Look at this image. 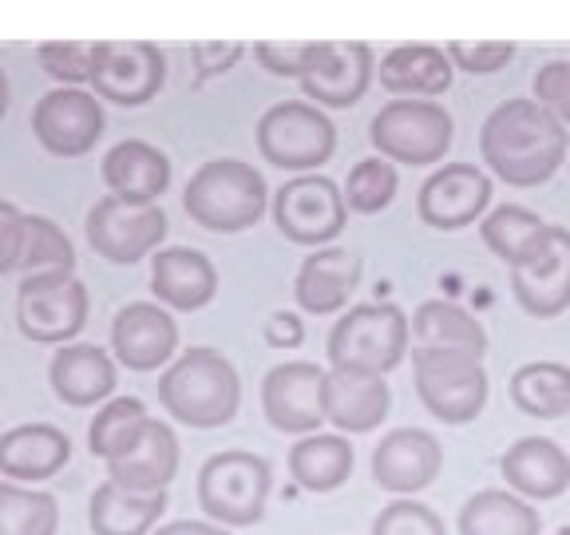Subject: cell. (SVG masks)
I'll return each instance as SVG.
<instances>
[{
    "label": "cell",
    "instance_id": "1",
    "mask_svg": "<svg viewBox=\"0 0 570 535\" xmlns=\"http://www.w3.org/2000/svg\"><path fill=\"white\" fill-rule=\"evenodd\" d=\"M480 155L508 187H539L567 163L570 135L534 99H503L480 127Z\"/></svg>",
    "mask_w": 570,
    "mask_h": 535
},
{
    "label": "cell",
    "instance_id": "2",
    "mask_svg": "<svg viewBox=\"0 0 570 535\" xmlns=\"http://www.w3.org/2000/svg\"><path fill=\"white\" fill-rule=\"evenodd\" d=\"M159 401L178 425L187 428H223L238 417L242 381L226 353L210 346H195L170 361L159 377Z\"/></svg>",
    "mask_w": 570,
    "mask_h": 535
},
{
    "label": "cell",
    "instance_id": "3",
    "mask_svg": "<svg viewBox=\"0 0 570 535\" xmlns=\"http://www.w3.org/2000/svg\"><path fill=\"white\" fill-rule=\"evenodd\" d=\"M409 338H412V321L401 305L361 302V305H348L333 321L330 341H325V357H330V366L341 369V373L389 377L409 357Z\"/></svg>",
    "mask_w": 570,
    "mask_h": 535
},
{
    "label": "cell",
    "instance_id": "4",
    "mask_svg": "<svg viewBox=\"0 0 570 535\" xmlns=\"http://www.w3.org/2000/svg\"><path fill=\"white\" fill-rule=\"evenodd\" d=\"M183 211L203 231H249L266 214V178L242 159H210L190 175L187 191H183Z\"/></svg>",
    "mask_w": 570,
    "mask_h": 535
},
{
    "label": "cell",
    "instance_id": "5",
    "mask_svg": "<svg viewBox=\"0 0 570 535\" xmlns=\"http://www.w3.org/2000/svg\"><path fill=\"white\" fill-rule=\"evenodd\" d=\"M274 488V468L266 456L246 448H223L198 468L195 496L206 519L223 527H254L262 524Z\"/></svg>",
    "mask_w": 570,
    "mask_h": 535
},
{
    "label": "cell",
    "instance_id": "6",
    "mask_svg": "<svg viewBox=\"0 0 570 535\" xmlns=\"http://www.w3.org/2000/svg\"><path fill=\"white\" fill-rule=\"evenodd\" d=\"M412 385L428 412L444 425H472L488 405V369L468 349H412Z\"/></svg>",
    "mask_w": 570,
    "mask_h": 535
},
{
    "label": "cell",
    "instance_id": "7",
    "mask_svg": "<svg viewBox=\"0 0 570 535\" xmlns=\"http://www.w3.org/2000/svg\"><path fill=\"white\" fill-rule=\"evenodd\" d=\"M455 124L436 99H389L368 124V139L381 159L409 163H440L452 147Z\"/></svg>",
    "mask_w": 570,
    "mask_h": 535
},
{
    "label": "cell",
    "instance_id": "8",
    "mask_svg": "<svg viewBox=\"0 0 570 535\" xmlns=\"http://www.w3.org/2000/svg\"><path fill=\"white\" fill-rule=\"evenodd\" d=\"M258 152L274 167L313 171L337 152V127L309 99H282L258 119Z\"/></svg>",
    "mask_w": 570,
    "mask_h": 535
},
{
    "label": "cell",
    "instance_id": "9",
    "mask_svg": "<svg viewBox=\"0 0 570 535\" xmlns=\"http://www.w3.org/2000/svg\"><path fill=\"white\" fill-rule=\"evenodd\" d=\"M17 325L32 346H68L88 325V285L71 274H28L17 290Z\"/></svg>",
    "mask_w": 570,
    "mask_h": 535
},
{
    "label": "cell",
    "instance_id": "10",
    "mask_svg": "<svg viewBox=\"0 0 570 535\" xmlns=\"http://www.w3.org/2000/svg\"><path fill=\"white\" fill-rule=\"evenodd\" d=\"M170 223L159 203H127L119 195L96 198L88 211V242L99 259L131 266V262L147 259L163 239H167Z\"/></svg>",
    "mask_w": 570,
    "mask_h": 535
},
{
    "label": "cell",
    "instance_id": "11",
    "mask_svg": "<svg viewBox=\"0 0 570 535\" xmlns=\"http://www.w3.org/2000/svg\"><path fill=\"white\" fill-rule=\"evenodd\" d=\"M274 223L297 246H330L348 223L345 195L325 175H297L274 195Z\"/></svg>",
    "mask_w": 570,
    "mask_h": 535
},
{
    "label": "cell",
    "instance_id": "12",
    "mask_svg": "<svg viewBox=\"0 0 570 535\" xmlns=\"http://www.w3.org/2000/svg\"><path fill=\"white\" fill-rule=\"evenodd\" d=\"M167 80V60L151 40H99L91 64V91L119 107L151 104Z\"/></svg>",
    "mask_w": 570,
    "mask_h": 535
},
{
    "label": "cell",
    "instance_id": "13",
    "mask_svg": "<svg viewBox=\"0 0 570 535\" xmlns=\"http://www.w3.org/2000/svg\"><path fill=\"white\" fill-rule=\"evenodd\" d=\"M107 119L99 96L88 88H56L45 91L32 107V135L48 155L60 159H80L104 135Z\"/></svg>",
    "mask_w": 570,
    "mask_h": 535
},
{
    "label": "cell",
    "instance_id": "14",
    "mask_svg": "<svg viewBox=\"0 0 570 535\" xmlns=\"http://www.w3.org/2000/svg\"><path fill=\"white\" fill-rule=\"evenodd\" d=\"M262 412L285 437H309L325 425V369L317 361H285L262 377Z\"/></svg>",
    "mask_w": 570,
    "mask_h": 535
},
{
    "label": "cell",
    "instance_id": "15",
    "mask_svg": "<svg viewBox=\"0 0 570 535\" xmlns=\"http://www.w3.org/2000/svg\"><path fill=\"white\" fill-rule=\"evenodd\" d=\"M373 48L365 40H317L302 71V91L317 107H353L373 84Z\"/></svg>",
    "mask_w": 570,
    "mask_h": 535
},
{
    "label": "cell",
    "instance_id": "16",
    "mask_svg": "<svg viewBox=\"0 0 570 535\" xmlns=\"http://www.w3.org/2000/svg\"><path fill=\"white\" fill-rule=\"evenodd\" d=\"M491 203V178L475 163H444L424 178L416 214L432 231H463L483 218Z\"/></svg>",
    "mask_w": 570,
    "mask_h": 535
},
{
    "label": "cell",
    "instance_id": "17",
    "mask_svg": "<svg viewBox=\"0 0 570 535\" xmlns=\"http://www.w3.org/2000/svg\"><path fill=\"white\" fill-rule=\"evenodd\" d=\"M444 468V445L428 428H392L373 448V484L392 496L432 488Z\"/></svg>",
    "mask_w": 570,
    "mask_h": 535
},
{
    "label": "cell",
    "instance_id": "18",
    "mask_svg": "<svg viewBox=\"0 0 570 535\" xmlns=\"http://www.w3.org/2000/svg\"><path fill=\"white\" fill-rule=\"evenodd\" d=\"M178 437L175 428L159 417H147L135 437L119 448L116 456H107V480H116L127 492H167V484L178 476Z\"/></svg>",
    "mask_w": 570,
    "mask_h": 535
},
{
    "label": "cell",
    "instance_id": "19",
    "mask_svg": "<svg viewBox=\"0 0 570 535\" xmlns=\"http://www.w3.org/2000/svg\"><path fill=\"white\" fill-rule=\"evenodd\" d=\"M178 325L159 302H127L111 321V357L131 373H155L175 357Z\"/></svg>",
    "mask_w": 570,
    "mask_h": 535
},
{
    "label": "cell",
    "instance_id": "20",
    "mask_svg": "<svg viewBox=\"0 0 570 535\" xmlns=\"http://www.w3.org/2000/svg\"><path fill=\"white\" fill-rule=\"evenodd\" d=\"M119 381L116 357L104 346H88V341H68L52 353L48 366V385L71 409H96V405L111 401Z\"/></svg>",
    "mask_w": 570,
    "mask_h": 535
},
{
    "label": "cell",
    "instance_id": "21",
    "mask_svg": "<svg viewBox=\"0 0 570 535\" xmlns=\"http://www.w3.org/2000/svg\"><path fill=\"white\" fill-rule=\"evenodd\" d=\"M499 473L515 496L531 499V504H551L570 488V453L559 440L519 437L499 456Z\"/></svg>",
    "mask_w": 570,
    "mask_h": 535
},
{
    "label": "cell",
    "instance_id": "22",
    "mask_svg": "<svg viewBox=\"0 0 570 535\" xmlns=\"http://www.w3.org/2000/svg\"><path fill=\"white\" fill-rule=\"evenodd\" d=\"M365 262L345 246H317L305 254L294 278V298L305 313H341L361 285Z\"/></svg>",
    "mask_w": 570,
    "mask_h": 535
},
{
    "label": "cell",
    "instance_id": "23",
    "mask_svg": "<svg viewBox=\"0 0 570 535\" xmlns=\"http://www.w3.org/2000/svg\"><path fill=\"white\" fill-rule=\"evenodd\" d=\"M71 460V437L48 420H28L0 432V476L17 484H40L63 473Z\"/></svg>",
    "mask_w": 570,
    "mask_h": 535
},
{
    "label": "cell",
    "instance_id": "24",
    "mask_svg": "<svg viewBox=\"0 0 570 535\" xmlns=\"http://www.w3.org/2000/svg\"><path fill=\"white\" fill-rule=\"evenodd\" d=\"M392 409V392L384 377L368 373H341L330 369L325 373V420H330L337 432L348 437H365L384 425Z\"/></svg>",
    "mask_w": 570,
    "mask_h": 535
},
{
    "label": "cell",
    "instance_id": "25",
    "mask_svg": "<svg viewBox=\"0 0 570 535\" xmlns=\"http://www.w3.org/2000/svg\"><path fill=\"white\" fill-rule=\"evenodd\" d=\"M151 294L159 305L178 313L203 310L218 294V270L206 259L203 250L190 246H170L159 250L151 259Z\"/></svg>",
    "mask_w": 570,
    "mask_h": 535
},
{
    "label": "cell",
    "instance_id": "26",
    "mask_svg": "<svg viewBox=\"0 0 570 535\" xmlns=\"http://www.w3.org/2000/svg\"><path fill=\"white\" fill-rule=\"evenodd\" d=\"M104 187L107 195H119L127 203H159L170 187V159L147 139H119L104 155Z\"/></svg>",
    "mask_w": 570,
    "mask_h": 535
},
{
    "label": "cell",
    "instance_id": "27",
    "mask_svg": "<svg viewBox=\"0 0 570 535\" xmlns=\"http://www.w3.org/2000/svg\"><path fill=\"white\" fill-rule=\"evenodd\" d=\"M511 294L531 318H559L570 305V231L554 226V239L539 262L511 270Z\"/></svg>",
    "mask_w": 570,
    "mask_h": 535
},
{
    "label": "cell",
    "instance_id": "28",
    "mask_svg": "<svg viewBox=\"0 0 570 535\" xmlns=\"http://www.w3.org/2000/svg\"><path fill=\"white\" fill-rule=\"evenodd\" d=\"M480 239L488 242V250L499 262H508V270H523L547 254L554 239V223H547L519 203H503L480 218Z\"/></svg>",
    "mask_w": 570,
    "mask_h": 535
},
{
    "label": "cell",
    "instance_id": "29",
    "mask_svg": "<svg viewBox=\"0 0 570 535\" xmlns=\"http://www.w3.org/2000/svg\"><path fill=\"white\" fill-rule=\"evenodd\" d=\"M376 76L396 99H432L452 88V60L436 45H396L384 52Z\"/></svg>",
    "mask_w": 570,
    "mask_h": 535
},
{
    "label": "cell",
    "instance_id": "30",
    "mask_svg": "<svg viewBox=\"0 0 570 535\" xmlns=\"http://www.w3.org/2000/svg\"><path fill=\"white\" fill-rule=\"evenodd\" d=\"M167 512V492H127L116 480L96 484L88 524L96 535H151Z\"/></svg>",
    "mask_w": 570,
    "mask_h": 535
},
{
    "label": "cell",
    "instance_id": "31",
    "mask_svg": "<svg viewBox=\"0 0 570 535\" xmlns=\"http://www.w3.org/2000/svg\"><path fill=\"white\" fill-rule=\"evenodd\" d=\"M460 535H543V516L511 488H480L463 499Z\"/></svg>",
    "mask_w": 570,
    "mask_h": 535
},
{
    "label": "cell",
    "instance_id": "32",
    "mask_svg": "<svg viewBox=\"0 0 570 535\" xmlns=\"http://www.w3.org/2000/svg\"><path fill=\"white\" fill-rule=\"evenodd\" d=\"M353 460V440H345V432H309L289 448V476L297 480V488L325 496L348 484Z\"/></svg>",
    "mask_w": 570,
    "mask_h": 535
},
{
    "label": "cell",
    "instance_id": "33",
    "mask_svg": "<svg viewBox=\"0 0 570 535\" xmlns=\"http://www.w3.org/2000/svg\"><path fill=\"white\" fill-rule=\"evenodd\" d=\"M508 397L523 417L559 420L570 412V366L562 361H527L511 373Z\"/></svg>",
    "mask_w": 570,
    "mask_h": 535
},
{
    "label": "cell",
    "instance_id": "34",
    "mask_svg": "<svg viewBox=\"0 0 570 535\" xmlns=\"http://www.w3.org/2000/svg\"><path fill=\"white\" fill-rule=\"evenodd\" d=\"M412 338L432 349H468L475 357L488 353V333H483L480 321L455 302H444V298H428V302L416 305Z\"/></svg>",
    "mask_w": 570,
    "mask_h": 535
},
{
    "label": "cell",
    "instance_id": "35",
    "mask_svg": "<svg viewBox=\"0 0 570 535\" xmlns=\"http://www.w3.org/2000/svg\"><path fill=\"white\" fill-rule=\"evenodd\" d=\"M60 532V499L32 484H0V535H56Z\"/></svg>",
    "mask_w": 570,
    "mask_h": 535
},
{
    "label": "cell",
    "instance_id": "36",
    "mask_svg": "<svg viewBox=\"0 0 570 535\" xmlns=\"http://www.w3.org/2000/svg\"><path fill=\"white\" fill-rule=\"evenodd\" d=\"M28 274H71L76 270V250L71 239L45 214H24V250L20 266Z\"/></svg>",
    "mask_w": 570,
    "mask_h": 535
},
{
    "label": "cell",
    "instance_id": "37",
    "mask_svg": "<svg viewBox=\"0 0 570 535\" xmlns=\"http://www.w3.org/2000/svg\"><path fill=\"white\" fill-rule=\"evenodd\" d=\"M147 417H151V412H147V405H142L139 397H111V401H104L88 425L91 456H99V460L116 456Z\"/></svg>",
    "mask_w": 570,
    "mask_h": 535
},
{
    "label": "cell",
    "instance_id": "38",
    "mask_svg": "<svg viewBox=\"0 0 570 535\" xmlns=\"http://www.w3.org/2000/svg\"><path fill=\"white\" fill-rule=\"evenodd\" d=\"M396 187H401V178H396V167L381 155H368V159H356L348 167V178L341 195H345V206L356 214H381L384 206L396 198Z\"/></svg>",
    "mask_w": 570,
    "mask_h": 535
},
{
    "label": "cell",
    "instance_id": "39",
    "mask_svg": "<svg viewBox=\"0 0 570 535\" xmlns=\"http://www.w3.org/2000/svg\"><path fill=\"white\" fill-rule=\"evenodd\" d=\"M40 68L60 80L63 88H83L91 80V64H96V45L91 40H45L36 48Z\"/></svg>",
    "mask_w": 570,
    "mask_h": 535
},
{
    "label": "cell",
    "instance_id": "40",
    "mask_svg": "<svg viewBox=\"0 0 570 535\" xmlns=\"http://www.w3.org/2000/svg\"><path fill=\"white\" fill-rule=\"evenodd\" d=\"M373 535H448L440 512L412 496H396L373 516Z\"/></svg>",
    "mask_w": 570,
    "mask_h": 535
},
{
    "label": "cell",
    "instance_id": "41",
    "mask_svg": "<svg viewBox=\"0 0 570 535\" xmlns=\"http://www.w3.org/2000/svg\"><path fill=\"white\" fill-rule=\"evenodd\" d=\"M444 52L455 68L475 71V76H488V71L508 68L511 56H515V45H511V40H475V45L472 40H452Z\"/></svg>",
    "mask_w": 570,
    "mask_h": 535
},
{
    "label": "cell",
    "instance_id": "42",
    "mask_svg": "<svg viewBox=\"0 0 570 535\" xmlns=\"http://www.w3.org/2000/svg\"><path fill=\"white\" fill-rule=\"evenodd\" d=\"M534 104H543L554 119L570 124V60H547L534 71Z\"/></svg>",
    "mask_w": 570,
    "mask_h": 535
},
{
    "label": "cell",
    "instance_id": "43",
    "mask_svg": "<svg viewBox=\"0 0 570 535\" xmlns=\"http://www.w3.org/2000/svg\"><path fill=\"white\" fill-rule=\"evenodd\" d=\"M313 45L317 40H262V45H254V56L274 76H297L302 80L305 64L313 56Z\"/></svg>",
    "mask_w": 570,
    "mask_h": 535
},
{
    "label": "cell",
    "instance_id": "44",
    "mask_svg": "<svg viewBox=\"0 0 570 535\" xmlns=\"http://www.w3.org/2000/svg\"><path fill=\"white\" fill-rule=\"evenodd\" d=\"M20 250H24V211L0 198V274L20 266Z\"/></svg>",
    "mask_w": 570,
    "mask_h": 535
},
{
    "label": "cell",
    "instance_id": "45",
    "mask_svg": "<svg viewBox=\"0 0 570 535\" xmlns=\"http://www.w3.org/2000/svg\"><path fill=\"white\" fill-rule=\"evenodd\" d=\"M262 338H266L269 349H297V346H302V338H305V325H302V318H297V313L274 310L266 318V325H262Z\"/></svg>",
    "mask_w": 570,
    "mask_h": 535
},
{
    "label": "cell",
    "instance_id": "46",
    "mask_svg": "<svg viewBox=\"0 0 570 535\" xmlns=\"http://www.w3.org/2000/svg\"><path fill=\"white\" fill-rule=\"evenodd\" d=\"M151 535H230V527L214 524V519H170L159 524Z\"/></svg>",
    "mask_w": 570,
    "mask_h": 535
},
{
    "label": "cell",
    "instance_id": "47",
    "mask_svg": "<svg viewBox=\"0 0 570 535\" xmlns=\"http://www.w3.org/2000/svg\"><path fill=\"white\" fill-rule=\"evenodd\" d=\"M195 56H214V60H203V76L218 68H230L242 56V45H195Z\"/></svg>",
    "mask_w": 570,
    "mask_h": 535
},
{
    "label": "cell",
    "instance_id": "48",
    "mask_svg": "<svg viewBox=\"0 0 570 535\" xmlns=\"http://www.w3.org/2000/svg\"><path fill=\"white\" fill-rule=\"evenodd\" d=\"M9 116V76H4V68H0V119Z\"/></svg>",
    "mask_w": 570,
    "mask_h": 535
},
{
    "label": "cell",
    "instance_id": "49",
    "mask_svg": "<svg viewBox=\"0 0 570 535\" xmlns=\"http://www.w3.org/2000/svg\"><path fill=\"white\" fill-rule=\"evenodd\" d=\"M554 535H570V524H562V527H559V532H554Z\"/></svg>",
    "mask_w": 570,
    "mask_h": 535
},
{
    "label": "cell",
    "instance_id": "50",
    "mask_svg": "<svg viewBox=\"0 0 570 535\" xmlns=\"http://www.w3.org/2000/svg\"><path fill=\"white\" fill-rule=\"evenodd\" d=\"M567 159H570V155H567Z\"/></svg>",
    "mask_w": 570,
    "mask_h": 535
}]
</instances>
